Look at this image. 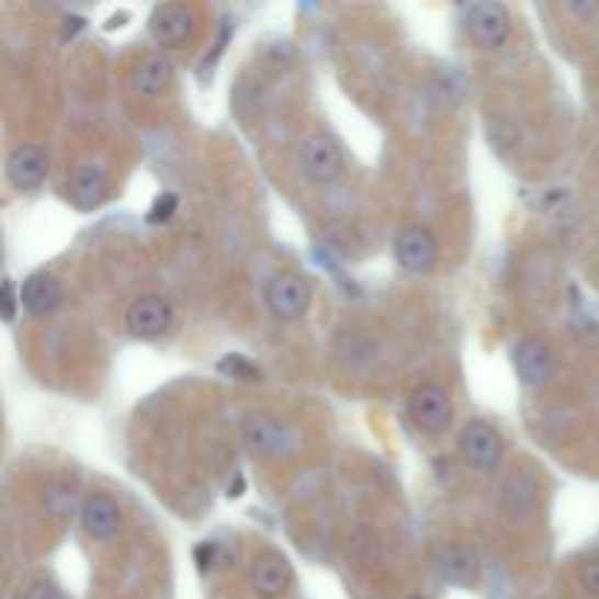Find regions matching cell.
<instances>
[{
  "instance_id": "1",
  "label": "cell",
  "mask_w": 599,
  "mask_h": 599,
  "mask_svg": "<svg viewBox=\"0 0 599 599\" xmlns=\"http://www.w3.org/2000/svg\"><path fill=\"white\" fill-rule=\"evenodd\" d=\"M244 442L263 460H281L298 451L296 427L272 412H249L244 418Z\"/></svg>"
},
{
  "instance_id": "2",
  "label": "cell",
  "mask_w": 599,
  "mask_h": 599,
  "mask_svg": "<svg viewBox=\"0 0 599 599\" xmlns=\"http://www.w3.org/2000/svg\"><path fill=\"white\" fill-rule=\"evenodd\" d=\"M296 165L313 184H334L346 170V152L328 132H310L298 140Z\"/></svg>"
},
{
  "instance_id": "3",
  "label": "cell",
  "mask_w": 599,
  "mask_h": 599,
  "mask_svg": "<svg viewBox=\"0 0 599 599\" xmlns=\"http://www.w3.org/2000/svg\"><path fill=\"white\" fill-rule=\"evenodd\" d=\"M465 15V30H468L471 42L477 44L479 50H497L509 42L512 33V15L504 3L495 0H479V3H468L462 7Z\"/></svg>"
},
{
  "instance_id": "4",
  "label": "cell",
  "mask_w": 599,
  "mask_h": 599,
  "mask_svg": "<svg viewBox=\"0 0 599 599\" xmlns=\"http://www.w3.org/2000/svg\"><path fill=\"white\" fill-rule=\"evenodd\" d=\"M409 421L427 436L444 433L453 421V400L439 383H421L407 398Z\"/></svg>"
},
{
  "instance_id": "5",
  "label": "cell",
  "mask_w": 599,
  "mask_h": 599,
  "mask_svg": "<svg viewBox=\"0 0 599 599\" xmlns=\"http://www.w3.org/2000/svg\"><path fill=\"white\" fill-rule=\"evenodd\" d=\"M504 436L483 418H471L460 433V453L474 471H495L504 462Z\"/></svg>"
},
{
  "instance_id": "6",
  "label": "cell",
  "mask_w": 599,
  "mask_h": 599,
  "mask_svg": "<svg viewBox=\"0 0 599 599\" xmlns=\"http://www.w3.org/2000/svg\"><path fill=\"white\" fill-rule=\"evenodd\" d=\"M263 302L279 321H296L310 307V284L298 272H279L267 281Z\"/></svg>"
},
{
  "instance_id": "7",
  "label": "cell",
  "mask_w": 599,
  "mask_h": 599,
  "mask_svg": "<svg viewBox=\"0 0 599 599\" xmlns=\"http://www.w3.org/2000/svg\"><path fill=\"white\" fill-rule=\"evenodd\" d=\"M395 261L409 275H425L439 263V240L430 228L425 226H404L395 235L392 244Z\"/></svg>"
},
{
  "instance_id": "8",
  "label": "cell",
  "mask_w": 599,
  "mask_h": 599,
  "mask_svg": "<svg viewBox=\"0 0 599 599\" xmlns=\"http://www.w3.org/2000/svg\"><path fill=\"white\" fill-rule=\"evenodd\" d=\"M193 26H196V12L184 3H158L152 12H149L147 30L152 35V42L158 47H167V50H176L182 47L188 38L193 35Z\"/></svg>"
},
{
  "instance_id": "9",
  "label": "cell",
  "mask_w": 599,
  "mask_h": 599,
  "mask_svg": "<svg viewBox=\"0 0 599 599\" xmlns=\"http://www.w3.org/2000/svg\"><path fill=\"white\" fill-rule=\"evenodd\" d=\"M293 583H296L293 565L287 562V556H281L275 550L255 556V562L249 565V585L261 599L287 597Z\"/></svg>"
},
{
  "instance_id": "10",
  "label": "cell",
  "mask_w": 599,
  "mask_h": 599,
  "mask_svg": "<svg viewBox=\"0 0 599 599\" xmlns=\"http://www.w3.org/2000/svg\"><path fill=\"white\" fill-rule=\"evenodd\" d=\"M126 328L138 339H158L173 328V307L158 293H144L126 307Z\"/></svg>"
},
{
  "instance_id": "11",
  "label": "cell",
  "mask_w": 599,
  "mask_h": 599,
  "mask_svg": "<svg viewBox=\"0 0 599 599\" xmlns=\"http://www.w3.org/2000/svg\"><path fill=\"white\" fill-rule=\"evenodd\" d=\"M50 176V158L38 144H18L7 156V179L18 191H38Z\"/></svg>"
},
{
  "instance_id": "12",
  "label": "cell",
  "mask_w": 599,
  "mask_h": 599,
  "mask_svg": "<svg viewBox=\"0 0 599 599\" xmlns=\"http://www.w3.org/2000/svg\"><path fill=\"white\" fill-rule=\"evenodd\" d=\"M515 372L527 386H547L556 374V357L553 348L539 337H523L512 351Z\"/></svg>"
},
{
  "instance_id": "13",
  "label": "cell",
  "mask_w": 599,
  "mask_h": 599,
  "mask_svg": "<svg viewBox=\"0 0 599 599\" xmlns=\"http://www.w3.org/2000/svg\"><path fill=\"white\" fill-rule=\"evenodd\" d=\"M79 521L82 530L94 541L114 539L123 527V509L121 504L109 495H88L79 506Z\"/></svg>"
},
{
  "instance_id": "14",
  "label": "cell",
  "mask_w": 599,
  "mask_h": 599,
  "mask_svg": "<svg viewBox=\"0 0 599 599\" xmlns=\"http://www.w3.org/2000/svg\"><path fill=\"white\" fill-rule=\"evenodd\" d=\"M433 570L439 574V579L451 585H460V588H471V585L479 579V558L471 547H462V544H448L433 556Z\"/></svg>"
},
{
  "instance_id": "15",
  "label": "cell",
  "mask_w": 599,
  "mask_h": 599,
  "mask_svg": "<svg viewBox=\"0 0 599 599\" xmlns=\"http://www.w3.org/2000/svg\"><path fill=\"white\" fill-rule=\"evenodd\" d=\"M21 307H24L30 316L35 319H44L50 313L59 310V304L65 302V290H61V281L47 275V272H35L21 284V296H18Z\"/></svg>"
},
{
  "instance_id": "16",
  "label": "cell",
  "mask_w": 599,
  "mask_h": 599,
  "mask_svg": "<svg viewBox=\"0 0 599 599\" xmlns=\"http://www.w3.org/2000/svg\"><path fill=\"white\" fill-rule=\"evenodd\" d=\"M109 196V176L100 165H77L68 179V200L79 211H91L103 205Z\"/></svg>"
},
{
  "instance_id": "17",
  "label": "cell",
  "mask_w": 599,
  "mask_h": 599,
  "mask_svg": "<svg viewBox=\"0 0 599 599\" xmlns=\"http://www.w3.org/2000/svg\"><path fill=\"white\" fill-rule=\"evenodd\" d=\"M173 79V61L167 59L165 53H149L135 65L132 70V94L144 97V100H156Z\"/></svg>"
},
{
  "instance_id": "18",
  "label": "cell",
  "mask_w": 599,
  "mask_h": 599,
  "mask_svg": "<svg viewBox=\"0 0 599 599\" xmlns=\"http://www.w3.org/2000/svg\"><path fill=\"white\" fill-rule=\"evenodd\" d=\"M535 479L527 471H518L504 483V506L506 512L521 515V518H530L532 509H535Z\"/></svg>"
},
{
  "instance_id": "19",
  "label": "cell",
  "mask_w": 599,
  "mask_h": 599,
  "mask_svg": "<svg viewBox=\"0 0 599 599\" xmlns=\"http://www.w3.org/2000/svg\"><path fill=\"white\" fill-rule=\"evenodd\" d=\"M217 365L226 377H237V381H258V377H261V369H255V365L240 354L223 357Z\"/></svg>"
},
{
  "instance_id": "20",
  "label": "cell",
  "mask_w": 599,
  "mask_h": 599,
  "mask_svg": "<svg viewBox=\"0 0 599 599\" xmlns=\"http://www.w3.org/2000/svg\"><path fill=\"white\" fill-rule=\"evenodd\" d=\"M579 585L588 597L599 599V556L585 558L583 567H579Z\"/></svg>"
},
{
  "instance_id": "21",
  "label": "cell",
  "mask_w": 599,
  "mask_h": 599,
  "mask_svg": "<svg viewBox=\"0 0 599 599\" xmlns=\"http://www.w3.org/2000/svg\"><path fill=\"white\" fill-rule=\"evenodd\" d=\"M24 599H68L65 594L56 588V585L50 583H33L30 588L24 591Z\"/></svg>"
},
{
  "instance_id": "22",
  "label": "cell",
  "mask_w": 599,
  "mask_h": 599,
  "mask_svg": "<svg viewBox=\"0 0 599 599\" xmlns=\"http://www.w3.org/2000/svg\"><path fill=\"white\" fill-rule=\"evenodd\" d=\"M3 319H15V284H12V279L3 281Z\"/></svg>"
},
{
  "instance_id": "23",
  "label": "cell",
  "mask_w": 599,
  "mask_h": 599,
  "mask_svg": "<svg viewBox=\"0 0 599 599\" xmlns=\"http://www.w3.org/2000/svg\"><path fill=\"white\" fill-rule=\"evenodd\" d=\"M567 9H570V12H576V15H597L599 12V3H567Z\"/></svg>"
},
{
  "instance_id": "24",
  "label": "cell",
  "mask_w": 599,
  "mask_h": 599,
  "mask_svg": "<svg viewBox=\"0 0 599 599\" xmlns=\"http://www.w3.org/2000/svg\"><path fill=\"white\" fill-rule=\"evenodd\" d=\"M594 275H597V281H599V258H597V263H594Z\"/></svg>"
}]
</instances>
